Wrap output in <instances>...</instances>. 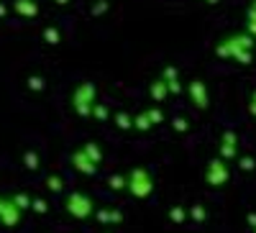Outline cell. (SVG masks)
<instances>
[{
    "label": "cell",
    "mask_w": 256,
    "mask_h": 233,
    "mask_svg": "<svg viewBox=\"0 0 256 233\" xmlns=\"http://www.w3.org/2000/svg\"><path fill=\"white\" fill-rule=\"evenodd\" d=\"M172 128H174L177 134H187V131H190V123H187L184 118H174V120H172Z\"/></svg>",
    "instance_id": "obj_29"
},
{
    "label": "cell",
    "mask_w": 256,
    "mask_h": 233,
    "mask_svg": "<svg viewBox=\"0 0 256 233\" xmlns=\"http://www.w3.org/2000/svg\"><path fill=\"white\" fill-rule=\"evenodd\" d=\"M105 233H110V230H105Z\"/></svg>",
    "instance_id": "obj_39"
},
{
    "label": "cell",
    "mask_w": 256,
    "mask_h": 233,
    "mask_svg": "<svg viewBox=\"0 0 256 233\" xmlns=\"http://www.w3.org/2000/svg\"><path fill=\"white\" fill-rule=\"evenodd\" d=\"M254 166H256L254 156H241V159H238V169H241V172H251Z\"/></svg>",
    "instance_id": "obj_28"
},
{
    "label": "cell",
    "mask_w": 256,
    "mask_h": 233,
    "mask_svg": "<svg viewBox=\"0 0 256 233\" xmlns=\"http://www.w3.org/2000/svg\"><path fill=\"white\" fill-rule=\"evenodd\" d=\"M26 164H28V169H38V154L36 152H28L26 154Z\"/></svg>",
    "instance_id": "obj_32"
},
{
    "label": "cell",
    "mask_w": 256,
    "mask_h": 233,
    "mask_svg": "<svg viewBox=\"0 0 256 233\" xmlns=\"http://www.w3.org/2000/svg\"><path fill=\"white\" fill-rule=\"evenodd\" d=\"M254 233H256V228H254Z\"/></svg>",
    "instance_id": "obj_40"
},
{
    "label": "cell",
    "mask_w": 256,
    "mask_h": 233,
    "mask_svg": "<svg viewBox=\"0 0 256 233\" xmlns=\"http://www.w3.org/2000/svg\"><path fill=\"white\" fill-rule=\"evenodd\" d=\"M166 92H169V95H182V92H184L182 82H180V80H169V82H166Z\"/></svg>",
    "instance_id": "obj_27"
},
{
    "label": "cell",
    "mask_w": 256,
    "mask_h": 233,
    "mask_svg": "<svg viewBox=\"0 0 256 233\" xmlns=\"http://www.w3.org/2000/svg\"><path fill=\"white\" fill-rule=\"evenodd\" d=\"M108 187L113 190V192H123V190H126V174H113L108 180Z\"/></svg>",
    "instance_id": "obj_19"
},
{
    "label": "cell",
    "mask_w": 256,
    "mask_h": 233,
    "mask_svg": "<svg viewBox=\"0 0 256 233\" xmlns=\"http://www.w3.org/2000/svg\"><path fill=\"white\" fill-rule=\"evenodd\" d=\"M148 95H152V100L154 102H164L166 98H169V92H166V82L159 77V80H154L152 84H148Z\"/></svg>",
    "instance_id": "obj_11"
},
{
    "label": "cell",
    "mask_w": 256,
    "mask_h": 233,
    "mask_svg": "<svg viewBox=\"0 0 256 233\" xmlns=\"http://www.w3.org/2000/svg\"><path fill=\"white\" fill-rule=\"evenodd\" d=\"M248 113H251V116H256V90L251 92V100H248Z\"/></svg>",
    "instance_id": "obj_33"
},
{
    "label": "cell",
    "mask_w": 256,
    "mask_h": 233,
    "mask_svg": "<svg viewBox=\"0 0 256 233\" xmlns=\"http://www.w3.org/2000/svg\"><path fill=\"white\" fill-rule=\"evenodd\" d=\"M116 126H118L120 131H131L134 128V116L126 113V110H118L116 113Z\"/></svg>",
    "instance_id": "obj_13"
},
{
    "label": "cell",
    "mask_w": 256,
    "mask_h": 233,
    "mask_svg": "<svg viewBox=\"0 0 256 233\" xmlns=\"http://www.w3.org/2000/svg\"><path fill=\"white\" fill-rule=\"evenodd\" d=\"M162 80H164V82H169V80H180V70H177L174 64H166V67L162 70Z\"/></svg>",
    "instance_id": "obj_25"
},
{
    "label": "cell",
    "mask_w": 256,
    "mask_h": 233,
    "mask_svg": "<svg viewBox=\"0 0 256 233\" xmlns=\"http://www.w3.org/2000/svg\"><path fill=\"white\" fill-rule=\"evenodd\" d=\"M169 220H174V223H184L187 220V210L182 205H174L172 210H169Z\"/></svg>",
    "instance_id": "obj_21"
},
{
    "label": "cell",
    "mask_w": 256,
    "mask_h": 233,
    "mask_svg": "<svg viewBox=\"0 0 256 233\" xmlns=\"http://www.w3.org/2000/svg\"><path fill=\"white\" fill-rule=\"evenodd\" d=\"M187 218H192L195 223H205V220H208V210L198 202V205H192V208L187 210Z\"/></svg>",
    "instance_id": "obj_17"
},
{
    "label": "cell",
    "mask_w": 256,
    "mask_h": 233,
    "mask_svg": "<svg viewBox=\"0 0 256 233\" xmlns=\"http://www.w3.org/2000/svg\"><path fill=\"white\" fill-rule=\"evenodd\" d=\"M230 180V169L226 164V159H210L208 162V169H205V182L210 187H223L226 182Z\"/></svg>",
    "instance_id": "obj_5"
},
{
    "label": "cell",
    "mask_w": 256,
    "mask_h": 233,
    "mask_svg": "<svg viewBox=\"0 0 256 233\" xmlns=\"http://www.w3.org/2000/svg\"><path fill=\"white\" fill-rule=\"evenodd\" d=\"M28 88L34 92H41V90H44V80H41V77H28Z\"/></svg>",
    "instance_id": "obj_30"
},
{
    "label": "cell",
    "mask_w": 256,
    "mask_h": 233,
    "mask_svg": "<svg viewBox=\"0 0 256 233\" xmlns=\"http://www.w3.org/2000/svg\"><path fill=\"white\" fill-rule=\"evenodd\" d=\"M82 152L88 154V156H90V159H92L95 164H100V162H102V152H100V144H95V141H88V144L82 146Z\"/></svg>",
    "instance_id": "obj_14"
},
{
    "label": "cell",
    "mask_w": 256,
    "mask_h": 233,
    "mask_svg": "<svg viewBox=\"0 0 256 233\" xmlns=\"http://www.w3.org/2000/svg\"><path fill=\"white\" fill-rule=\"evenodd\" d=\"M134 128H136L138 134H146L148 128H152V120H148L146 110H141V113H136V116H134Z\"/></svg>",
    "instance_id": "obj_15"
},
{
    "label": "cell",
    "mask_w": 256,
    "mask_h": 233,
    "mask_svg": "<svg viewBox=\"0 0 256 233\" xmlns=\"http://www.w3.org/2000/svg\"><path fill=\"white\" fill-rule=\"evenodd\" d=\"M248 8H254V10H256V0H251V6H248Z\"/></svg>",
    "instance_id": "obj_37"
},
{
    "label": "cell",
    "mask_w": 256,
    "mask_h": 233,
    "mask_svg": "<svg viewBox=\"0 0 256 233\" xmlns=\"http://www.w3.org/2000/svg\"><path fill=\"white\" fill-rule=\"evenodd\" d=\"M20 213H24V210H18V208H16L10 200L0 198V220H3V226H8V228L18 226V220H20Z\"/></svg>",
    "instance_id": "obj_9"
},
{
    "label": "cell",
    "mask_w": 256,
    "mask_h": 233,
    "mask_svg": "<svg viewBox=\"0 0 256 233\" xmlns=\"http://www.w3.org/2000/svg\"><path fill=\"white\" fill-rule=\"evenodd\" d=\"M13 10L18 16H24V18H36L38 16V3H36V0H16Z\"/></svg>",
    "instance_id": "obj_10"
},
{
    "label": "cell",
    "mask_w": 256,
    "mask_h": 233,
    "mask_svg": "<svg viewBox=\"0 0 256 233\" xmlns=\"http://www.w3.org/2000/svg\"><path fill=\"white\" fill-rule=\"evenodd\" d=\"M246 34L256 38V10L254 8H248V13H246Z\"/></svg>",
    "instance_id": "obj_22"
},
{
    "label": "cell",
    "mask_w": 256,
    "mask_h": 233,
    "mask_svg": "<svg viewBox=\"0 0 256 233\" xmlns=\"http://www.w3.org/2000/svg\"><path fill=\"white\" fill-rule=\"evenodd\" d=\"M10 202H13L18 210H28V208H31V198H28V195H24V192L13 195V198H10Z\"/></svg>",
    "instance_id": "obj_20"
},
{
    "label": "cell",
    "mask_w": 256,
    "mask_h": 233,
    "mask_svg": "<svg viewBox=\"0 0 256 233\" xmlns=\"http://www.w3.org/2000/svg\"><path fill=\"white\" fill-rule=\"evenodd\" d=\"M54 3H56V6H62V8H64V6H70V3H72V0H54Z\"/></svg>",
    "instance_id": "obj_35"
},
{
    "label": "cell",
    "mask_w": 256,
    "mask_h": 233,
    "mask_svg": "<svg viewBox=\"0 0 256 233\" xmlns=\"http://www.w3.org/2000/svg\"><path fill=\"white\" fill-rule=\"evenodd\" d=\"M108 8H110V3H108V0H95V6L90 8V13L98 18V16H105V13H108Z\"/></svg>",
    "instance_id": "obj_23"
},
{
    "label": "cell",
    "mask_w": 256,
    "mask_h": 233,
    "mask_svg": "<svg viewBox=\"0 0 256 233\" xmlns=\"http://www.w3.org/2000/svg\"><path fill=\"white\" fill-rule=\"evenodd\" d=\"M146 116H148V120H152V126L164 123V113H162V108H146Z\"/></svg>",
    "instance_id": "obj_24"
},
{
    "label": "cell",
    "mask_w": 256,
    "mask_h": 233,
    "mask_svg": "<svg viewBox=\"0 0 256 233\" xmlns=\"http://www.w3.org/2000/svg\"><path fill=\"white\" fill-rule=\"evenodd\" d=\"M44 41H46V44H52V46H59L62 44V31L56 26H46L44 28Z\"/></svg>",
    "instance_id": "obj_16"
},
{
    "label": "cell",
    "mask_w": 256,
    "mask_h": 233,
    "mask_svg": "<svg viewBox=\"0 0 256 233\" xmlns=\"http://www.w3.org/2000/svg\"><path fill=\"white\" fill-rule=\"evenodd\" d=\"M246 220H248V226H251V228H256V213H248V216H246Z\"/></svg>",
    "instance_id": "obj_34"
},
{
    "label": "cell",
    "mask_w": 256,
    "mask_h": 233,
    "mask_svg": "<svg viewBox=\"0 0 256 233\" xmlns=\"http://www.w3.org/2000/svg\"><path fill=\"white\" fill-rule=\"evenodd\" d=\"M31 210H34V213H38V216H44L46 213V202L44 200H34L31 202Z\"/></svg>",
    "instance_id": "obj_31"
},
{
    "label": "cell",
    "mask_w": 256,
    "mask_h": 233,
    "mask_svg": "<svg viewBox=\"0 0 256 233\" xmlns=\"http://www.w3.org/2000/svg\"><path fill=\"white\" fill-rule=\"evenodd\" d=\"M202 3H208V6H218L220 0H202Z\"/></svg>",
    "instance_id": "obj_36"
},
{
    "label": "cell",
    "mask_w": 256,
    "mask_h": 233,
    "mask_svg": "<svg viewBox=\"0 0 256 233\" xmlns=\"http://www.w3.org/2000/svg\"><path fill=\"white\" fill-rule=\"evenodd\" d=\"M95 102H98V88L92 82H80L72 90V108H74L77 116L90 118V110H92Z\"/></svg>",
    "instance_id": "obj_3"
},
{
    "label": "cell",
    "mask_w": 256,
    "mask_h": 233,
    "mask_svg": "<svg viewBox=\"0 0 256 233\" xmlns=\"http://www.w3.org/2000/svg\"><path fill=\"white\" fill-rule=\"evenodd\" d=\"M46 187L52 190V192H62V190H64V182H62L59 174H52V177L46 180Z\"/></svg>",
    "instance_id": "obj_26"
},
{
    "label": "cell",
    "mask_w": 256,
    "mask_h": 233,
    "mask_svg": "<svg viewBox=\"0 0 256 233\" xmlns=\"http://www.w3.org/2000/svg\"><path fill=\"white\" fill-rule=\"evenodd\" d=\"M126 190L128 195H134L136 200H146L154 192V177L148 172V166H134L126 174Z\"/></svg>",
    "instance_id": "obj_2"
},
{
    "label": "cell",
    "mask_w": 256,
    "mask_h": 233,
    "mask_svg": "<svg viewBox=\"0 0 256 233\" xmlns=\"http://www.w3.org/2000/svg\"><path fill=\"white\" fill-rule=\"evenodd\" d=\"M220 159H236L238 156V136H236V131H223V136H220Z\"/></svg>",
    "instance_id": "obj_7"
},
{
    "label": "cell",
    "mask_w": 256,
    "mask_h": 233,
    "mask_svg": "<svg viewBox=\"0 0 256 233\" xmlns=\"http://www.w3.org/2000/svg\"><path fill=\"white\" fill-rule=\"evenodd\" d=\"M64 210H67L72 218L84 220V218H90L95 213V200L90 195L80 192V190H74V192H70L67 198H64Z\"/></svg>",
    "instance_id": "obj_4"
},
{
    "label": "cell",
    "mask_w": 256,
    "mask_h": 233,
    "mask_svg": "<svg viewBox=\"0 0 256 233\" xmlns=\"http://www.w3.org/2000/svg\"><path fill=\"white\" fill-rule=\"evenodd\" d=\"M254 46H256V38L248 36L246 31L244 34H230L216 44V56L233 59V62H238V64L248 67L251 59H254Z\"/></svg>",
    "instance_id": "obj_1"
},
{
    "label": "cell",
    "mask_w": 256,
    "mask_h": 233,
    "mask_svg": "<svg viewBox=\"0 0 256 233\" xmlns=\"http://www.w3.org/2000/svg\"><path fill=\"white\" fill-rule=\"evenodd\" d=\"M6 13V6H0V16H3Z\"/></svg>",
    "instance_id": "obj_38"
},
{
    "label": "cell",
    "mask_w": 256,
    "mask_h": 233,
    "mask_svg": "<svg viewBox=\"0 0 256 233\" xmlns=\"http://www.w3.org/2000/svg\"><path fill=\"white\" fill-rule=\"evenodd\" d=\"M100 223H120L123 220V213H120V210H105V208H95V213H92Z\"/></svg>",
    "instance_id": "obj_12"
},
{
    "label": "cell",
    "mask_w": 256,
    "mask_h": 233,
    "mask_svg": "<svg viewBox=\"0 0 256 233\" xmlns=\"http://www.w3.org/2000/svg\"><path fill=\"white\" fill-rule=\"evenodd\" d=\"M90 116H92L95 120H108V118H110V110H108V105L95 102V105H92V110H90Z\"/></svg>",
    "instance_id": "obj_18"
},
{
    "label": "cell",
    "mask_w": 256,
    "mask_h": 233,
    "mask_svg": "<svg viewBox=\"0 0 256 233\" xmlns=\"http://www.w3.org/2000/svg\"><path fill=\"white\" fill-rule=\"evenodd\" d=\"M72 166L77 169L80 174H88V177H92V174H98V166L100 164H95L88 154H84L82 149H77V152H72Z\"/></svg>",
    "instance_id": "obj_8"
},
{
    "label": "cell",
    "mask_w": 256,
    "mask_h": 233,
    "mask_svg": "<svg viewBox=\"0 0 256 233\" xmlns=\"http://www.w3.org/2000/svg\"><path fill=\"white\" fill-rule=\"evenodd\" d=\"M184 90H187L190 100L195 102L198 110H208L210 108V92H208V84L202 80H190Z\"/></svg>",
    "instance_id": "obj_6"
}]
</instances>
